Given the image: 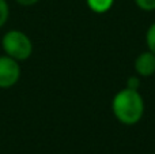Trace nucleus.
<instances>
[{
	"mask_svg": "<svg viewBox=\"0 0 155 154\" xmlns=\"http://www.w3.org/2000/svg\"><path fill=\"white\" fill-rule=\"evenodd\" d=\"M135 4L143 11L155 10V0H135Z\"/></svg>",
	"mask_w": 155,
	"mask_h": 154,
	"instance_id": "6e6552de",
	"label": "nucleus"
},
{
	"mask_svg": "<svg viewBox=\"0 0 155 154\" xmlns=\"http://www.w3.org/2000/svg\"><path fill=\"white\" fill-rule=\"evenodd\" d=\"M140 85H142V82H140L139 75L129 76V78L127 79V86L125 87H128V89H131V90H139Z\"/></svg>",
	"mask_w": 155,
	"mask_h": 154,
	"instance_id": "1a4fd4ad",
	"label": "nucleus"
},
{
	"mask_svg": "<svg viewBox=\"0 0 155 154\" xmlns=\"http://www.w3.org/2000/svg\"><path fill=\"white\" fill-rule=\"evenodd\" d=\"M10 19V5L7 0H0V29L5 26Z\"/></svg>",
	"mask_w": 155,
	"mask_h": 154,
	"instance_id": "423d86ee",
	"label": "nucleus"
},
{
	"mask_svg": "<svg viewBox=\"0 0 155 154\" xmlns=\"http://www.w3.org/2000/svg\"><path fill=\"white\" fill-rule=\"evenodd\" d=\"M19 5H23V7H31V5H35L40 0H15Z\"/></svg>",
	"mask_w": 155,
	"mask_h": 154,
	"instance_id": "9d476101",
	"label": "nucleus"
},
{
	"mask_svg": "<svg viewBox=\"0 0 155 154\" xmlns=\"http://www.w3.org/2000/svg\"><path fill=\"white\" fill-rule=\"evenodd\" d=\"M154 154H155V153H154Z\"/></svg>",
	"mask_w": 155,
	"mask_h": 154,
	"instance_id": "9b49d317",
	"label": "nucleus"
},
{
	"mask_svg": "<svg viewBox=\"0 0 155 154\" xmlns=\"http://www.w3.org/2000/svg\"><path fill=\"white\" fill-rule=\"evenodd\" d=\"M88 8L97 14L107 12L114 4V0H86Z\"/></svg>",
	"mask_w": 155,
	"mask_h": 154,
	"instance_id": "39448f33",
	"label": "nucleus"
},
{
	"mask_svg": "<svg viewBox=\"0 0 155 154\" xmlns=\"http://www.w3.org/2000/svg\"><path fill=\"white\" fill-rule=\"evenodd\" d=\"M22 75L21 64L15 59L2 55L0 56V89H11L19 82Z\"/></svg>",
	"mask_w": 155,
	"mask_h": 154,
	"instance_id": "7ed1b4c3",
	"label": "nucleus"
},
{
	"mask_svg": "<svg viewBox=\"0 0 155 154\" xmlns=\"http://www.w3.org/2000/svg\"><path fill=\"white\" fill-rule=\"evenodd\" d=\"M112 112L124 126H135L144 115V100L139 90L121 89L112 100Z\"/></svg>",
	"mask_w": 155,
	"mask_h": 154,
	"instance_id": "f257e3e1",
	"label": "nucleus"
},
{
	"mask_svg": "<svg viewBox=\"0 0 155 154\" xmlns=\"http://www.w3.org/2000/svg\"><path fill=\"white\" fill-rule=\"evenodd\" d=\"M146 44L148 46V51H151L155 55V22L150 25L146 33Z\"/></svg>",
	"mask_w": 155,
	"mask_h": 154,
	"instance_id": "0eeeda50",
	"label": "nucleus"
},
{
	"mask_svg": "<svg viewBox=\"0 0 155 154\" xmlns=\"http://www.w3.org/2000/svg\"><path fill=\"white\" fill-rule=\"evenodd\" d=\"M135 71L139 76L147 78L155 74V55L151 51H144L135 59Z\"/></svg>",
	"mask_w": 155,
	"mask_h": 154,
	"instance_id": "20e7f679",
	"label": "nucleus"
},
{
	"mask_svg": "<svg viewBox=\"0 0 155 154\" xmlns=\"http://www.w3.org/2000/svg\"><path fill=\"white\" fill-rule=\"evenodd\" d=\"M2 48L4 55L15 59L16 62H25L33 55V41L25 32L18 29L8 30L2 38Z\"/></svg>",
	"mask_w": 155,
	"mask_h": 154,
	"instance_id": "f03ea898",
	"label": "nucleus"
}]
</instances>
